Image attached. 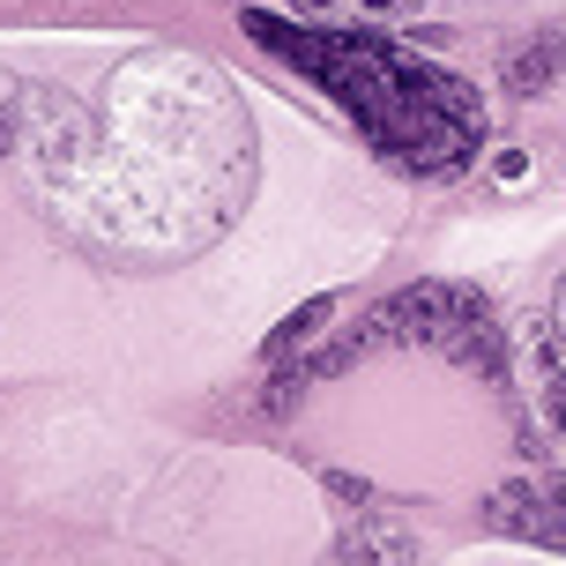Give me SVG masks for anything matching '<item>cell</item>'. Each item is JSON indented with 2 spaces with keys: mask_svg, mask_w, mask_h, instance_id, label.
Returning a JSON list of instances; mask_svg holds the SVG:
<instances>
[{
  "mask_svg": "<svg viewBox=\"0 0 566 566\" xmlns=\"http://www.w3.org/2000/svg\"><path fill=\"white\" fill-rule=\"evenodd\" d=\"M239 30L269 45L276 60H291L298 75L336 97L343 113L358 119V135L402 171L424 179H454L478 165L484 142V105L478 90L462 83L454 67L396 45L388 30L366 23H283L269 8H239Z\"/></svg>",
  "mask_w": 566,
  "mask_h": 566,
  "instance_id": "6da1fadb",
  "label": "cell"
},
{
  "mask_svg": "<svg viewBox=\"0 0 566 566\" xmlns=\"http://www.w3.org/2000/svg\"><path fill=\"white\" fill-rule=\"evenodd\" d=\"M484 313H492V298H484L478 283L424 276V283H402V291H388V298L366 313L358 350H380V343H424V350H448L454 328H470V321H484Z\"/></svg>",
  "mask_w": 566,
  "mask_h": 566,
  "instance_id": "7a4b0ae2",
  "label": "cell"
},
{
  "mask_svg": "<svg viewBox=\"0 0 566 566\" xmlns=\"http://www.w3.org/2000/svg\"><path fill=\"white\" fill-rule=\"evenodd\" d=\"M484 522L500 537L544 544V552H566V470H537V478H507L492 500H484Z\"/></svg>",
  "mask_w": 566,
  "mask_h": 566,
  "instance_id": "3957f363",
  "label": "cell"
},
{
  "mask_svg": "<svg viewBox=\"0 0 566 566\" xmlns=\"http://www.w3.org/2000/svg\"><path fill=\"white\" fill-rule=\"evenodd\" d=\"M514 366H522V396H530L537 424L566 440V328L552 313H530L514 328Z\"/></svg>",
  "mask_w": 566,
  "mask_h": 566,
  "instance_id": "277c9868",
  "label": "cell"
},
{
  "mask_svg": "<svg viewBox=\"0 0 566 566\" xmlns=\"http://www.w3.org/2000/svg\"><path fill=\"white\" fill-rule=\"evenodd\" d=\"M336 559L343 566H418V537L402 522H388V514H358V530L343 537Z\"/></svg>",
  "mask_w": 566,
  "mask_h": 566,
  "instance_id": "5b68a950",
  "label": "cell"
},
{
  "mask_svg": "<svg viewBox=\"0 0 566 566\" xmlns=\"http://www.w3.org/2000/svg\"><path fill=\"white\" fill-rule=\"evenodd\" d=\"M440 358H454L462 373H478V380H492V388H507V328H492V313L470 321V328H454Z\"/></svg>",
  "mask_w": 566,
  "mask_h": 566,
  "instance_id": "8992f818",
  "label": "cell"
},
{
  "mask_svg": "<svg viewBox=\"0 0 566 566\" xmlns=\"http://www.w3.org/2000/svg\"><path fill=\"white\" fill-rule=\"evenodd\" d=\"M559 83V53H552V38H530V45H507L500 53V90L514 97H537V90Z\"/></svg>",
  "mask_w": 566,
  "mask_h": 566,
  "instance_id": "52a82bcc",
  "label": "cell"
},
{
  "mask_svg": "<svg viewBox=\"0 0 566 566\" xmlns=\"http://www.w3.org/2000/svg\"><path fill=\"white\" fill-rule=\"evenodd\" d=\"M336 306H343L336 291H321V298H306V306H298V313H283L276 328H269V343H261V350H269V358H276V366H283L291 350H306V343L321 336V321H336Z\"/></svg>",
  "mask_w": 566,
  "mask_h": 566,
  "instance_id": "ba28073f",
  "label": "cell"
},
{
  "mask_svg": "<svg viewBox=\"0 0 566 566\" xmlns=\"http://www.w3.org/2000/svg\"><path fill=\"white\" fill-rule=\"evenodd\" d=\"M298 23H388V15H418V0H291Z\"/></svg>",
  "mask_w": 566,
  "mask_h": 566,
  "instance_id": "9c48e42d",
  "label": "cell"
},
{
  "mask_svg": "<svg viewBox=\"0 0 566 566\" xmlns=\"http://www.w3.org/2000/svg\"><path fill=\"white\" fill-rule=\"evenodd\" d=\"M328 492H336V500H350V507H366V500H373V484L350 478V470H328Z\"/></svg>",
  "mask_w": 566,
  "mask_h": 566,
  "instance_id": "30bf717a",
  "label": "cell"
},
{
  "mask_svg": "<svg viewBox=\"0 0 566 566\" xmlns=\"http://www.w3.org/2000/svg\"><path fill=\"white\" fill-rule=\"evenodd\" d=\"M492 171H500V179H522V171H530V157H522V149H500V157H492Z\"/></svg>",
  "mask_w": 566,
  "mask_h": 566,
  "instance_id": "8fae6325",
  "label": "cell"
},
{
  "mask_svg": "<svg viewBox=\"0 0 566 566\" xmlns=\"http://www.w3.org/2000/svg\"><path fill=\"white\" fill-rule=\"evenodd\" d=\"M544 38H552V53H559V75H566V23H559V30H544Z\"/></svg>",
  "mask_w": 566,
  "mask_h": 566,
  "instance_id": "7c38bea8",
  "label": "cell"
},
{
  "mask_svg": "<svg viewBox=\"0 0 566 566\" xmlns=\"http://www.w3.org/2000/svg\"><path fill=\"white\" fill-rule=\"evenodd\" d=\"M552 321L566 328V276H559V291H552Z\"/></svg>",
  "mask_w": 566,
  "mask_h": 566,
  "instance_id": "4fadbf2b",
  "label": "cell"
},
{
  "mask_svg": "<svg viewBox=\"0 0 566 566\" xmlns=\"http://www.w3.org/2000/svg\"><path fill=\"white\" fill-rule=\"evenodd\" d=\"M8 142H15V119H8V105H0V157H8Z\"/></svg>",
  "mask_w": 566,
  "mask_h": 566,
  "instance_id": "5bb4252c",
  "label": "cell"
}]
</instances>
